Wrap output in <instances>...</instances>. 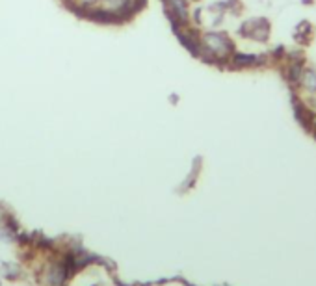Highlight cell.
<instances>
[{
  "instance_id": "6da1fadb",
  "label": "cell",
  "mask_w": 316,
  "mask_h": 286,
  "mask_svg": "<svg viewBox=\"0 0 316 286\" xmlns=\"http://www.w3.org/2000/svg\"><path fill=\"white\" fill-rule=\"evenodd\" d=\"M235 52V43L225 32H207L201 38L199 58L210 65H218L222 69L227 67V61Z\"/></svg>"
},
{
  "instance_id": "7a4b0ae2",
  "label": "cell",
  "mask_w": 316,
  "mask_h": 286,
  "mask_svg": "<svg viewBox=\"0 0 316 286\" xmlns=\"http://www.w3.org/2000/svg\"><path fill=\"white\" fill-rule=\"evenodd\" d=\"M238 36L255 43H268L272 36V24L266 17H251L238 26Z\"/></svg>"
},
{
  "instance_id": "3957f363",
  "label": "cell",
  "mask_w": 316,
  "mask_h": 286,
  "mask_svg": "<svg viewBox=\"0 0 316 286\" xmlns=\"http://www.w3.org/2000/svg\"><path fill=\"white\" fill-rule=\"evenodd\" d=\"M290 103H292V110H294V117H296V121H298V124H300L303 130L311 132L312 124H314V119H316V112H312V110L307 106V103L298 95L296 89L290 91Z\"/></svg>"
},
{
  "instance_id": "277c9868",
  "label": "cell",
  "mask_w": 316,
  "mask_h": 286,
  "mask_svg": "<svg viewBox=\"0 0 316 286\" xmlns=\"http://www.w3.org/2000/svg\"><path fill=\"white\" fill-rule=\"evenodd\" d=\"M268 63V54H242L233 52V56L227 61V69L244 71V69H259Z\"/></svg>"
},
{
  "instance_id": "5b68a950",
  "label": "cell",
  "mask_w": 316,
  "mask_h": 286,
  "mask_svg": "<svg viewBox=\"0 0 316 286\" xmlns=\"http://www.w3.org/2000/svg\"><path fill=\"white\" fill-rule=\"evenodd\" d=\"M166 11L175 15V19L180 22V26H186L188 22V2L186 0H166Z\"/></svg>"
},
{
  "instance_id": "8992f818",
  "label": "cell",
  "mask_w": 316,
  "mask_h": 286,
  "mask_svg": "<svg viewBox=\"0 0 316 286\" xmlns=\"http://www.w3.org/2000/svg\"><path fill=\"white\" fill-rule=\"evenodd\" d=\"M314 26H312L311 21H300L298 26L294 28V41L298 45H311V41L314 39Z\"/></svg>"
},
{
  "instance_id": "52a82bcc",
  "label": "cell",
  "mask_w": 316,
  "mask_h": 286,
  "mask_svg": "<svg viewBox=\"0 0 316 286\" xmlns=\"http://www.w3.org/2000/svg\"><path fill=\"white\" fill-rule=\"evenodd\" d=\"M298 87H300L301 91L305 93H314L316 91V71L314 69H303V75H301V80L300 84H298Z\"/></svg>"
},
{
  "instance_id": "ba28073f",
  "label": "cell",
  "mask_w": 316,
  "mask_h": 286,
  "mask_svg": "<svg viewBox=\"0 0 316 286\" xmlns=\"http://www.w3.org/2000/svg\"><path fill=\"white\" fill-rule=\"evenodd\" d=\"M194 17H196V22H197V24H199V22H201V10H196Z\"/></svg>"
},
{
  "instance_id": "9c48e42d",
  "label": "cell",
  "mask_w": 316,
  "mask_h": 286,
  "mask_svg": "<svg viewBox=\"0 0 316 286\" xmlns=\"http://www.w3.org/2000/svg\"><path fill=\"white\" fill-rule=\"evenodd\" d=\"M311 134H312V138L316 140V119H314V124H312V129H311Z\"/></svg>"
},
{
  "instance_id": "30bf717a",
  "label": "cell",
  "mask_w": 316,
  "mask_h": 286,
  "mask_svg": "<svg viewBox=\"0 0 316 286\" xmlns=\"http://www.w3.org/2000/svg\"><path fill=\"white\" fill-rule=\"evenodd\" d=\"M301 4H307V6H311V4H314V0H301Z\"/></svg>"
},
{
  "instance_id": "8fae6325",
  "label": "cell",
  "mask_w": 316,
  "mask_h": 286,
  "mask_svg": "<svg viewBox=\"0 0 316 286\" xmlns=\"http://www.w3.org/2000/svg\"><path fill=\"white\" fill-rule=\"evenodd\" d=\"M110 2H114V0H110Z\"/></svg>"
},
{
  "instance_id": "7c38bea8",
  "label": "cell",
  "mask_w": 316,
  "mask_h": 286,
  "mask_svg": "<svg viewBox=\"0 0 316 286\" xmlns=\"http://www.w3.org/2000/svg\"><path fill=\"white\" fill-rule=\"evenodd\" d=\"M196 2H199V0H196Z\"/></svg>"
}]
</instances>
